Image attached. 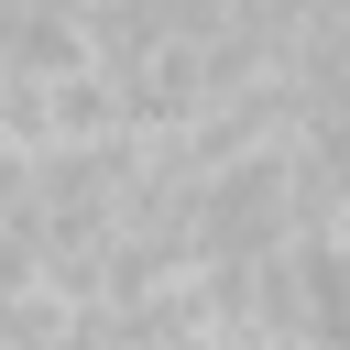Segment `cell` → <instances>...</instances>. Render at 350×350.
Returning a JSON list of instances; mask_svg holds the SVG:
<instances>
[{"instance_id":"cell-1","label":"cell","mask_w":350,"mask_h":350,"mask_svg":"<svg viewBox=\"0 0 350 350\" xmlns=\"http://www.w3.org/2000/svg\"><path fill=\"white\" fill-rule=\"evenodd\" d=\"M317 230H328V241H350V186L328 197V219H317Z\"/></svg>"}]
</instances>
